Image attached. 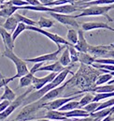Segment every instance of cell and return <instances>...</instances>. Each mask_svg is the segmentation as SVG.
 I'll use <instances>...</instances> for the list:
<instances>
[{
    "instance_id": "1",
    "label": "cell",
    "mask_w": 114,
    "mask_h": 121,
    "mask_svg": "<svg viewBox=\"0 0 114 121\" xmlns=\"http://www.w3.org/2000/svg\"><path fill=\"white\" fill-rule=\"evenodd\" d=\"M68 73H72V72L70 71V69H69V68H65L63 71H61L60 73L57 74V76L51 82V83H49L48 85H46L45 86H43L42 88H40V89H38V90L35 91V92H33V93H30L28 96L24 99L23 105L25 106V105H27V104H30V103H32V102H35V101L38 100V99H41L45 94H47L49 91L53 90V88L58 87L59 86H61V85L63 84V82L65 80V78H66V76H67Z\"/></svg>"
},
{
    "instance_id": "2",
    "label": "cell",
    "mask_w": 114,
    "mask_h": 121,
    "mask_svg": "<svg viewBox=\"0 0 114 121\" xmlns=\"http://www.w3.org/2000/svg\"><path fill=\"white\" fill-rule=\"evenodd\" d=\"M112 9V5L108 6H90L84 9H81V13L75 15V18L85 17V16H104L109 22H114V18L110 17L108 13Z\"/></svg>"
},
{
    "instance_id": "3",
    "label": "cell",
    "mask_w": 114,
    "mask_h": 121,
    "mask_svg": "<svg viewBox=\"0 0 114 121\" xmlns=\"http://www.w3.org/2000/svg\"><path fill=\"white\" fill-rule=\"evenodd\" d=\"M3 56H5V57L8 58L9 60L12 61V62L14 63L15 67H16L17 73H16L14 76H12L13 79L21 78V77H23L24 75L27 74L29 72L27 65H26V62L24 60V59H21L20 57H18V56L14 54L13 50H10V49L5 47V51H4V53H3Z\"/></svg>"
},
{
    "instance_id": "4",
    "label": "cell",
    "mask_w": 114,
    "mask_h": 121,
    "mask_svg": "<svg viewBox=\"0 0 114 121\" xmlns=\"http://www.w3.org/2000/svg\"><path fill=\"white\" fill-rule=\"evenodd\" d=\"M33 89H35L34 88V86H32V87H30L28 88L27 90L25 91L24 94H22L21 96H19L18 98H16L12 102H10V104H9V106L4 111V112H2V113H0V120H2V119H6V118H8L18 107H20L21 105H23V103H24V99L28 96L29 94L33 91Z\"/></svg>"
},
{
    "instance_id": "5",
    "label": "cell",
    "mask_w": 114,
    "mask_h": 121,
    "mask_svg": "<svg viewBox=\"0 0 114 121\" xmlns=\"http://www.w3.org/2000/svg\"><path fill=\"white\" fill-rule=\"evenodd\" d=\"M41 109V105L40 103H38L37 101L32 102L30 104L25 105L23 110L20 112V114L17 116L15 121H27L33 119L34 115L39 110Z\"/></svg>"
},
{
    "instance_id": "6",
    "label": "cell",
    "mask_w": 114,
    "mask_h": 121,
    "mask_svg": "<svg viewBox=\"0 0 114 121\" xmlns=\"http://www.w3.org/2000/svg\"><path fill=\"white\" fill-rule=\"evenodd\" d=\"M26 29L27 30H31V31H35V32H37V33H40L42 35H44L45 37H47L48 39H50L51 40H53L57 46L61 45V44H64V45H66V46H70L72 45L71 43H69L66 39H65L64 38H62L61 36L57 35V34H53V33H50L48 31L44 30L38 26H26Z\"/></svg>"
},
{
    "instance_id": "7",
    "label": "cell",
    "mask_w": 114,
    "mask_h": 121,
    "mask_svg": "<svg viewBox=\"0 0 114 121\" xmlns=\"http://www.w3.org/2000/svg\"><path fill=\"white\" fill-rule=\"evenodd\" d=\"M81 97V94L78 95V96H73V97H69V98H57L53 100H51V101H48L46 103H43L42 106H41V109L44 108L46 109L47 111L49 110H59L63 105H65V103L71 101V100H75L77 99H79Z\"/></svg>"
},
{
    "instance_id": "8",
    "label": "cell",
    "mask_w": 114,
    "mask_h": 121,
    "mask_svg": "<svg viewBox=\"0 0 114 121\" xmlns=\"http://www.w3.org/2000/svg\"><path fill=\"white\" fill-rule=\"evenodd\" d=\"M72 81V79H70V80H68V81H66L64 85H62V86H59L58 87H55V88H53V90L49 91L47 94H45L41 99H39L38 100H37L38 103H40V105L42 106V104L43 103H46V102H48V101H51V100H53V99H57L62 93H63V91L65 90V86L70 83Z\"/></svg>"
},
{
    "instance_id": "9",
    "label": "cell",
    "mask_w": 114,
    "mask_h": 121,
    "mask_svg": "<svg viewBox=\"0 0 114 121\" xmlns=\"http://www.w3.org/2000/svg\"><path fill=\"white\" fill-rule=\"evenodd\" d=\"M49 14L54 18L57 22L65 25V26H70L75 28H80L79 23L76 21V18L69 14H61V13H54V12H49Z\"/></svg>"
},
{
    "instance_id": "10",
    "label": "cell",
    "mask_w": 114,
    "mask_h": 121,
    "mask_svg": "<svg viewBox=\"0 0 114 121\" xmlns=\"http://www.w3.org/2000/svg\"><path fill=\"white\" fill-rule=\"evenodd\" d=\"M66 45H64V46H61L59 45L58 46V50L55 52H53V53H50V54H46V55H42V56H39L37 57H35V58H25L24 60L25 62H31V63H44V62H48V61H57V57H58V55L61 53V51L65 48Z\"/></svg>"
},
{
    "instance_id": "11",
    "label": "cell",
    "mask_w": 114,
    "mask_h": 121,
    "mask_svg": "<svg viewBox=\"0 0 114 121\" xmlns=\"http://www.w3.org/2000/svg\"><path fill=\"white\" fill-rule=\"evenodd\" d=\"M114 48V43L110 45H98V46H93L89 45L88 53L94 56H100V57H106L107 54Z\"/></svg>"
},
{
    "instance_id": "12",
    "label": "cell",
    "mask_w": 114,
    "mask_h": 121,
    "mask_svg": "<svg viewBox=\"0 0 114 121\" xmlns=\"http://www.w3.org/2000/svg\"><path fill=\"white\" fill-rule=\"evenodd\" d=\"M58 73L55 72H51L50 74L46 75L45 77H42V78H38V77H34V80H33V86L36 90H38L40 88H42L43 86H45L46 85H48L49 83H51L55 77L57 76Z\"/></svg>"
},
{
    "instance_id": "13",
    "label": "cell",
    "mask_w": 114,
    "mask_h": 121,
    "mask_svg": "<svg viewBox=\"0 0 114 121\" xmlns=\"http://www.w3.org/2000/svg\"><path fill=\"white\" fill-rule=\"evenodd\" d=\"M81 29L83 31H91L94 29H108V30L113 31L114 28L110 26L107 23H102V22H87L83 23L81 25Z\"/></svg>"
},
{
    "instance_id": "14",
    "label": "cell",
    "mask_w": 114,
    "mask_h": 121,
    "mask_svg": "<svg viewBox=\"0 0 114 121\" xmlns=\"http://www.w3.org/2000/svg\"><path fill=\"white\" fill-rule=\"evenodd\" d=\"M78 41L77 43L74 45L75 49L79 52V53H88V48H89V44L86 40L84 34H83V30L82 29H79L78 30Z\"/></svg>"
},
{
    "instance_id": "15",
    "label": "cell",
    "mask_w": 114,
    "mask_h": 121,
    "mask_svg": "<svg viewBox=\"0 0 114 121\" xmlns=\"http://www.w3.org/2000/svg\"><path fill=\"white\" fill-rule=\"evenodd\" d=\"M21 9V7H17V6H12L9 5L8 2L0 5V17L2 18H8L10 16H12L16 10Z\"/></svg>"
},
{
    "instance_id": "16",
    "label": "cell",
    "mask_w": 114,
    "mask_h": 121,
    "mask_svg": "<svg viewBox=\"0 0 114 121\" xmlns=\"http://www.w3.org/2000/svg\"><path fill=\"white\" fill-rule=\"evenodd\" d=\"M0 36L2 38V40L5 44V47L13 50L14 49V41L12 39V35L8 31H7L3 26H0Z\"/></svg>"
},
{
    "instance_id": "17",
    "label": "cell",
    "mask_w": 114,
    "mask_h": 121,
    "mask_svg": "<svg viewBox=\"0 0 114 121\" xmlns=\"http://www.w3.org/2000/svg\"><path fill=\"white\" fill-rule=\"evenodd\" d=\"M42 118H46V119H51V120H59V121H67L69 120V118H67L65 116L64 112H60L58 110H49L46 112V114L44 115V117Z\"/></svg>"
},
{
    "instance_id": "18",
    "label": "cell",
    "mask_w": 114,
    "mask_h": 121,
    "mask_svg": "<svg viewBox=\"0 0 114 121\" xmlns=\"http://www.w3.org/2000/svg\"><path fill=\"white\" fill-rule=\"evenodd\" d=\"M65 69V68L64 66H62L59 61H54V63H53V64H49V65H45V66L40 67L37 71H51V72L60 73Z\"/></svg>"
},
{
    "instance_id": "19",
    "label": "cell",
    "mask_w": 114,
    "mask_h": 121,
    "mask_svg": "<svg viewBox=\"0 0 114 121\" xmlns=\"http://www.w3.org/2000/svg\"><path fill=\"white\" fill-rule=\"evenodd\" d=\"M65 116L67 118H75V117H90V114L84 111L83 109H75L67 112H64Z\"/></svg>"
},
{
    "instance_id": "20",
    "label": "cell",
    "mask_w": 114,
    "mask_h": 121,
    "mask_svg": "<svg viewBox=\"0 0 114 121\" xmlns=\"http://www.w3.org/2000/svg\"><path fill=\"white\" fill-rule=\"evenodd\" d=\"M18 24H19V22L17 21L15 16L12 15V16H10V17L6 19V21H5V23L3 24L2 26L7 31H8V32H13V31L15 30L16 26H18Z\"/></svg>"
},
{
    "instance_id": "21",
    "label": "cell",
    "mask_w": 114,
    "mask_h": 121,
    "mask_svg": "<svg viewBox=\"0 0 114 121\" xmlns=\"http://www.w3.org/2000/svg\"><path fill=\"white\" fill-rule=\"evenodd\" d=\"M34 77H35L34 73H32L31 71H29L27 74H25L23 77H21L20 81H19V87L23 88V87H27L29 86H31L33 84Z\"/></svg>"
},
{
    "instance_id": "22",
    "label": "cell",
    "mask_w": 114,
    "mask_h": 121,
    "mask_svg": "<svg viewBox=\"0 0 114 121\" xmlns=\"http://www.w3.org/2000/svg\"><path fill=\"white\" fill-rule=\"evenodd\" d=\"M95 57L89 53H79V61L85 65H93L95 62Z\"/></svg>"
},
{
    "instance_id": "23",
    "label": "cell",
    "mask_w": 114,
    "mask_h": 121,
    "mask_svg": "<svg viewBox=\"0 0 114 121\" xmlns=\"http://www.w3.org/2000/svg\"><path fill=\"white\" fill-rule=\"evenodd\" d=\"M0 98L2 100L7 99V100H9L10 102H12L16 99V94L14 93V91H12V89H10V87L8 85H6L4 86V93Z\"/></svg>"
},
{
    "instance_id": "24",
    "label": "cell",
    "mask_w": 114,
    "mask_h": 121,
    "mask_svg": "<svg viewBox=\"0 0 114 121\" xmlns=\"http://www.w3.org/2000/svg\"><path fill=\"white\" fill-rule=\"evenodd\" d=\"M59 62L61 63L62 66H64L65 68L68 67L70 64H71V58H70V55H69V51H68V48L67 46H65V51L63 52V54L61 55L60 58H59Z\"/></svg>"
},
{
    "instance_id": "25",
    "label": "cell",
    "mask_w": 114,
    "mask_h": 121,
    "mask_svg": "<svg viewBox=\"0 0 114 121\" xmlns=\"http://www.w3.org/2000/svg\"><path fill=\"white\" fill-rule=\"evenodd\" d=\"M88 91L95 92V93H110L114 92V85H106V86H97L94 88L88 89Z\"/></svg>"
},
{
    "instance_id": "26",
    "label": "cell",
    "mask_w": 114,
    "mask_h": 121,
    "mask_svg": "<svg viewBox=\"0 0 114 121\" xmlns=\"http://www.w3.org/2000/svg\"><path fill=\"white\" fill-rule=\"evenodd\" d=\"M75 109H80V101L71 100V101L65 103V105H63L58 111H60V112H67V111H71V110H75Z\"/></svg>"
},
{
    "instance_id": "27",
    "label": "cell",
    "mask_w": 114,
    "mask_h": 121,
    "mask_svg": "<svg viewBox=\"0 0 114 121\" xmlns=\"http://www.w3.org/2000/svg\"><path fill=\"white\" fill-rule=\"evenodd\" d=\"M54 25V21L45 18V17H40L39 20L37 22V26H38V27L40 28H51L52 26H53Z\"/></svg>"
},
{
    "instance_id": "28",
    "label": "cell",
    "mask_w": 114,
    "mask_h": 121,
    "mask_svg": "<svg viewBox=\"0 0 114 121\" xmlns=\"http://www.w3.org/2000/svg\"><path fill=\"white\" fill-rule=\"evenodd\" d=\"M13 15L15 16V18L17 19V21L19 23H24L26 26H35L37 25L36 21H34V20H32L30 18H27V17H25V16H24V15H22L20 13H14Z\"/></svg>"
},
{
    "instance_id": "29",
    "label": "cell",
    "mask_w": 114,
    "mask_h": 121,
    "mask_svg": "<svg viewBox=\"0 0 114 121\" xmlns=\"http://www.w3.org/2000/svg\"><path fill=\"white\" fill-rule=\"evenodd\" d=\"M78 31H76L75 29H68L67 31V35H66V40L71 43L72 45H75L78 41Z\"/></svg>"
},
{
    "instance_id": "30",
    "label": "cell",
    "mask_w": 114,
    "mask_h": 121,
    "mask_svg": "<svg viewBox=\"0 0 114 121\" xmlns=\"http://www.w3.org/2000/svg\"><path fill=\"white\" fill-rule=\"evenodd\" d=\"M112 78H113V76H112L111 74H110V73L102 74V75H100V76L97 78V80H96V82H95V86H102V85H104V84H106V83H109L110 80H112Z\"/></svg>"
},
{
    "instance_id": "31",
    "label": "cell",
    "mask_w": 114,
    "mask_h": 121,
    "mask_svg": "<svg viewBox=\"0 0 114 121\" xmlns=\"http://www.w3.org/2000/svg\"><path fill=\"white\" fill-rule=\"evenodd\" d=\"M109 98H114V92H110V93H96L94 96V102H99L100 100H103L105 99Z\"/></svg>"
},
{
    "instance_id": "32",
    "label": "cell",
    "mask_w": 114,
    "mask_h": 121,
    "mask_svg": "<svg viewBox=\"0 0 114 121\" xmlns=\"http://www.w3.org/2000/svg\"><path fill=\"white\" fill-rule=\"evenodd\" d=\"M26 25L25 24H24V23H19L18 24V26H16V28H15V30L12 32V39H13V41H15V39L18 38V36L21 34V33H23L24 30H26Z\"/></svg>"
},
{
    "instance_id": "33",
    "label": "cell",
    "mask_w": 114,
    "mask_h": 121,
    "mask_svg": "<svg viewBox=\"0 0 114 121\" xmlns=\"http://www.w3.org/2000/svg\"><path fill=\"white\" fill-rule=\"evenodd\" d=\"M93 99H94V95H93V94L88 93V94L83 95L82 98H81V99L80 100V109L83 108L87 104L93 102Z\"/></svg>"
},
{
    "instance_id": "34",
    "label": "cell",
    "mask_w": 114,
    "mask_h": 121,
    "mask_svg": "<svg viewBox=\"0 0 114 121\" xmlns=\"http://www.w3.org/2000/svg\"><path fill=\"white\" fill-rule=\"evenodd\" d=\"M68 51H69V55H70V58H71V63H76L79 61V52L75 49L74 45H70L67 46Z\"/></svg>"
},
{
    "instance_id": "35",
    "label": "cell",
    "mask_w": 114,
    "mask_h": 121,
    "mask_svg": "<svg viewBox=\"0 0 114 121\" xmlns=\"http://www.w3.org/2000/svg\"><path fill=\"white\" fill-rule=\"evenodd\" d=\"M112 106H114V98H111L110 99L106 100V101L100 103V105L96 108L95 112L100 111V110H103V109H107V108H111Z\"/></svg>"
},
{
    "instance_id": "36",
    "label": "cell",
    "mask_w": 114,
    "mask_h": 121,
    "mask_svg": "<svg viewBox=\"0 0 114 121\" xmlns=\"http://www.w3.org/2000/svg\"><path fill=\"white\" fill-rule=\"evenodd\" d=\"M99 105H100V102H94V101H93V102H91V103L85 105V106L83 107V110L86 111L87 113H89V114H92V113L95 112L96 108H97Z\"/></svg>"
},
{
    "instance_id": "37",
    "label": "cell",
    "mask_w": 114,
    "mask_h": 121,
    "mask_svg": "<svg viewBox=\"0 0 114 121\" xmlns=\"http://www.w3.org/2000/svg\"><path fill=\"white\" fill-rule=\"evenodd\" d=\"M94 68L99 69H106L109 71H114L113 65H108V64H99V63H94L92 65Z\"/></svg>"
},
{
    "instance_id": "38",
    "label": "cell",
    "mask_w": 114,
    "mask_h": 121,
    "mask_svg": "<svg viewBox=\"0 0 114 121\" xmlns=\"http://www.w3.org/2000/svg\"><path fill=\"white\" fill-rule=\"evenodd\" d=\"M9 5L12 6H17V7H24V6H28V3L24 0H9L8 1Z\"/></svg>"
},
{
    "instance_id": "39",
    "label": "cell",
    "mask_w": 114,
    "mask_h": 121,
    "mask_svg": "<svg viewBox=\"0 0 114 121\" xmlns=\"http://www.w3.org/2000/svg\"><path fill=\"white\" fill-rule=\"evenodd\" d=\"M94 63L108 64V65H113L114 66V59L113 58H96Z\"/></svg>"
},
{
    "instance_id": "40",
    "label": "cell",
    "mask_w": 114,
    "mask_h": 121,
    "mask_svg": "<svg viewBox=\"0 0 114 121\" xmlns=\"http://www.w3.org/2000/svg\"><path fill=\"white\" fill-rule=\"evenodd\" d=\"M10 104V101L9 100H7V99H4V100H1L0 102V113L4 112Z\"/></svg>"
},
{
    "instance_id": "41",
    "label": "cell",
    "mask_w": 114,
    "mask_h": 121,
    "mask_svg": "<svg viewBox=\"0 0 114 121\" xmlns=\"http://www.w3.org/2000/svg\"><path fill=\"white\" fill-rule=\"evenodd\" d=\"M14 79H13V77H10V78H2L1 80H0V88L1 87H3V86H5L6 85H8L9 82H11V81H13Z\"/></svg>"
},
{
    "instance_id": "42",
    "label": "cell",
    "mask_w": 114,
    "mask_h": 121,
    "mask_svg": "<svg viewBox=\"0 0 114 121\" xmlns=\"http://www.w3.org/2000/svg\"><path fill=\"white\" fill-rule=\"evenodd\" d=\"M75 120H76V121H99L100 119H98V118H94V117H92L90 116V117H88L75 118Z\"/></svg>"
},
{
    "instance_id": "43",
    "label": "cell",
    "mask_w": 114,
    "mask_h": 121,
    "mask_svg": "<svg viewBox=\"0 0 114 121\" xmlns=\"http://www.w3.org/2000/svg\"><path fill=\"white\" fill-rule=\"evenodd\" d=\"M42 64H43V63H35V65L33 66V68L31 69V70H29V71H31L32 73L37 72V71L38 70V69H39L40 67H42Z\"/></svg>"
},
{
    "instance_id": "44",
    "label": "cell",
    "mask_w": 114,
    "mask_h": 121,
    "mask_svg": "<svg viewBox=\"0 0 114 121\" xmlns=\"http://www.w3.org/2000/svg\"><path fill=\"white\" fill-rule=\"evenodd\" d=\"M30 6H41V3L38 0H24Z\"/></svg>"
},
{
    "instance_id": "45",
    "label": "cell",
    "mask_w": 114,
    "mask_h": 121,
    "mask_svg": "<svg viewBox=\"0 0 114 121\" xmlns=\"http://www.w3.org/2000/svg\"><path fill=\"white\" fill-rule=\"evenodd\" d=\"M106 58H113V59H114V49L110 50V52L107 54Z\"/></svg>"
},
{
    "instance_id": "46",
    "label": "cell",
    "mask_w": 114,
    "mask_h": 121,
    "mask_svg": "<svg viewBox=\"0 0 114 121\" xmlns=\"http://www.w3.org/2000/svg\"><path fill=\"white\" fill-rule=\"evenodd\" d=\"M38 1L41 3L42 6H45L46 4H49V3H51V2H53V1H54V0H38Z\"/></svg>"
},
{
    "instance_id": "47",
    "label": "cell",
    "mask_w": 114,
    "mask_h": 121,
    "mask_svg": "<svg viewBox=\"0 0 114 121\" xmlns=\"http://www.w3.org/2000/svg\"><path fill=\"white\" fill-rule=\"evenodd\" d=\"M113 120H114V117H112L111 116H108V117H106L105 118L101 119L100 121H113Z\"/></svg>"
},
{
    "instance_id": "48",
    "label": "cell",
    "mask_w": 114,
    "mask_h": 121,
    "mask_svg": "<svg viewBox=\"0 0 114 121\" xmlns=\"http://www.w3.org/2000/svg\"><path fill=\"white\" fill-rule=\"evenodd\" d=\"M8 0H0V5H2V4H4L5 2H7Z\"/></svg>"
},
{
    "instance_id": "49",
    "label": "cell",
    "mask_w": 114,
    "mask_h": 121,
    "mask_svg": "<svg viewBox=\"0 0 114 121\" xmlns=\"http://www.w3.org/2000/svg\"><path fill=\"white\" fill-rule=\"evenodd\" d=\"M90 1H94V0H81V1H79V2H90Z\"/></svg>"
},
{
    "instance_id": "50",
    "label": "cell",
    "mask_w": 114,
    "mask_h": 121,
    "mask_svg": "<svg viewBox=\"0 0 114 121\" xmlns=\"http://www.w3.org/2000/svg\"><path fill=\"white\" fill-rule=\"evenodd\" d=\"M0 78H1V79H2V78H4V77H3V75L1 74V72H0Z\"/></svg>"
},
{
    "instance_id": "51",
    "label": "cell",
    "mask_w": 114,
    "mask_h": 121,
    "mask_svg": "<svg viewBox=\"0 0 114 121\" xmlns=\"http://www.w3.org/2000/svg\"><path fill=\"white\" fill-rule=\"evenodd\" d=\"M112 9H114V4H112Z\"/></svg>"
},
{
    "instance_id": "52",
    "label": "cell",
    "mask_w": 114,
    "mask_h": 121,
    "mask_svg": "<svg viewBox=\"0 0 114 121\" xmlns=\"http://www.w3.org/2000/svg\"><path fill=\"white\" fill-rule=\"evenodd\" d=\"M79 1H81V0H77V1H76V2H79Z\"/></svg>"
},
{
    "instance_id": "53",
    "label": "cell",
    "mask_w": 114,
    "mask_h": 121,
    "mask_svg": "<svg viewBox=\"0 0 114 121\" xmlns=\"http://www.w3.org/2000/svg\"><path fill=\"white\" fill-rule=\"evenodd\" d=\"M1 100H2V99H1V98H0V102H1Z\"/></svg>"
},
{
    "instance_id": "54",
    "label": "cell",
    "mask_w": 114,
    "mask_h": 121,
    "mask_svg": "<svg viewBox=\"0 0 114 121\" xmlns=\"http://www.w3.org/2000/svg\"><path fill=\"white\" fill-rule=\"evenodd\" d=\"M75 121H76V120H75Z\"/></svg>"
}]
</instances>
